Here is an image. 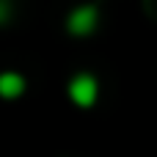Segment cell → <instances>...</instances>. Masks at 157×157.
Listing matches in <instances>:
<instances>
[{
  "label": "cell",
  "mask_w": 157,
  "mask_h": 157,
  "mask_svg": "<svg viewBox=\"0 0 157 157\" xmlns=\"http://www.w3.org/2000/svg\"><path fill=\"white\" fill-rule=\"evenodd\" d=\"M14 17V0H0V25H8Z\"/></svg>",
  "instance_id": "277c9868"
},
{
  "label": "cell",
  "mask_w": 157,
  "mask_h": 157,
  "mask_svg": "<svg viewBox=\"0 0 157 157\" xmlns=\"http://www.w3.org/2000/svg\"><path fill=\"white\" fill-rule=\"evenodd\" d=\"M97 25H99V11H97V6H77V8L69 14V19H66V28H69V33H75V36H88Z\"/></svg>",
  "instance_id": "7a4b0ae2"
},
{
  "label": "cell",
  "mask_w": 157,
  "mask_h": 157,
  "mask_svg": "<svg viewBox=\"0 0 157 157\" xmlns=\"http://www.w3.org/2000/svg\"><path fill=\"white\" fill-rule=\"evenodd\" d=\"M25 91V77L17 75V72H3L0 75V97L6 99H14Z\"/></svg>",
  "instance_id": "3957f363"
},
{
  "label": "cell",
  "mask_w": 157,
  "mask_h": 157,
  "mask_svg": "<svg viewBox=\"0 0 157 157\" xmlns=\"http://www.w3.org/2000/svg\"><path fill=\"white\" fill-rule=\"evenodd\" d=\"M97 94H99V86H97L94 75L80 72V75L72 77V83H69V97H72V102H75L77 108H91V105L97 102Z\"/></svg>",
  "instance_id": "6da1fadb"
},
{
  "label": "cell",
  "mask_w": 157,
  "mask_h": 157,
  "mask_svg": "<svg viewBox=\"0 0 157 157\" xmlns=\"http://www.w3.org/2000/svg\"><path fill=\"white\" fill-rule=\"evenodd\" d=\"M144 8H146L149 17H155V19H157V0H144Z\"/></svg>",
  "instance_id": "5b68a950"
}]
</instances>
